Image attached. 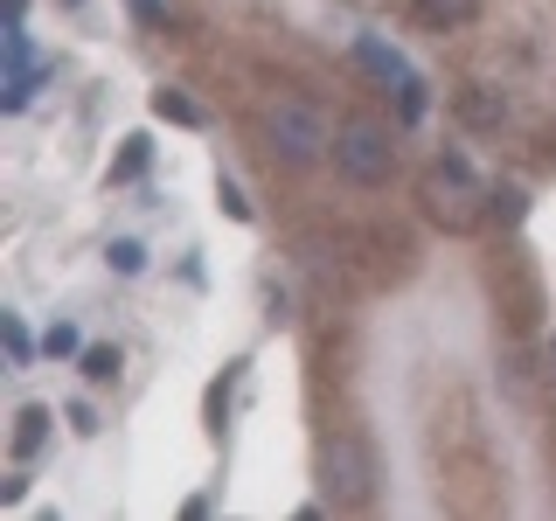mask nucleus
I'll return each instance as SVG.
<instances>
[{"label":"nucleus","instance_id":"1","mask_svg":"<svg viewBox=\"0 0 556 521\" xmlns=\"http://www.w3.org/2000/svg\"><path fill=\"white\" fill-rule=\"evenodd\" d=\"M320 486H327V500H341V508H369L376 459H369V445H362L355 431H334V439L320 445Z\"/></svg>","mask_w":556,"mask_h":521},{"label":"nucleus","instance_id":"2","mask_svg":"<svg viewBox=\"0 0 556 521\" xmlns=\"http://www.w3.org/2000/svg\"><path fill=\"white\" fill-rule=\"evenodd\" d=\"M257 132H265V153H271V161H292V167H313L327 153V126L306 112V104H265Z\"/></svg>","mask_w":556,"mask_h":521},{"label":"nucleus","instance_id":"3","mask_svg":"<svg viewBox=\"0 0 556 521\" xmlns=\"http://www.w3.org/2000/svg\"><path fill=\"white\" fill-rule=\"evenodd\" d=\"M334 167H341L355 188H376V181H390V167H396V147H390V132H382L376 118H348V126L334 132Z\"/></svg>","mask_w":556,"mask_h":521},{"label":"nucleus","instance_id":"4","mask_svg":"<svg viewBox=\"0 0 556 521\" xmlns=\"http://www.w3.org/2000/svg\"><path fill=\"white\" fill-rule=\"evenodd\" d=\"M425 202H431V216H439L445 230H473V216H480V208H473V181H459V174H445V167L425 181Z\"/></svg>","mask_w":556,"mask_h":521},{"label":"nucleus","instance_id":"5","mask_svg":"<svg viewBox=\"0 0 556 521\" xmlns=\"http://www.w3.org/2000/svg\"><path fill=\"white\" fill-rule=\"evenodd\" d=\"M459 112L473 118V126H501V118H508V98L486 91V84H466V91H459Z\"/></svg>","mask_w":556,"mask_h":521},{"label":"nucleus","instance_id":"6","mask_svg":"<svg viewBox=\"0 0 556 521\" xmlns=\"http://www.w3.org/2000/svg\"><path fill=\"white\" fill-rule=\"evenodd\" d=\"M417 14H425L431 28H459V22L480 14V0H417Z\"/></svg>","mask_w":556,"mask_h":521},{"label":"nucleus","instance_id":"7","mask_svg":"<svg viewBox=\"0 0 556 521\" xmlns=\"http://www.w3.org/2000/svg\"><path fill=\"white\" fill-rule=\"evenodd\" d=\"M42 439H49V410H42V404H28L22 417H14V452L28 459V452H42Z\"/></svg>","mask_w":556,"mask_h":521},{"label":"nucleus","instance_id":"8","mask_svg":"<svg viewBox=\"0 0 556 521\" xmlns=\"http://www.w3.org/2000/svg\"><path fill=\"white\" fill-rule=\"evenodd\" d=\"M153 118H167V126H202V104L181 98V91H153Z\"/></svg>","mask_w":556,"mask_h":521},{"label":"nucleus","instance_id":"9","mask_svg":"<svg viewBox=\"0 0 556 521\" xmlns=\"http://www.w3.org/2000/svg\"><path fill=\"white\" fill-rule=\"evenodd\" d=\"M104 265H112L118 278H132L139 265H147V251H139V243H132V237H118V243H112V251H104Z\"/></svg>","mask_w":556,"mask_h":521},{"label":"nucleus","instance_id":"10","mask_svg":"<svg viewBox=\"0 0 556 521\" xmlns=\"http://www.w3.org/2000/svg\"><path fill=\"white\" fill-rule=\"evenodd\" d=\"M396 112H404V118H425V84H417L410 69L396 77Z\"/></svg>","mask_w":556,"mask_h":521},{"label":"nucleus","instance_id":"11","mask_svg":"<svg viewBox=\"0 0 556 521\" xmlns=\"http://www.w3.org/2000/svg\"><path fill=\"white\" fill-rule=\"evenodd\" d=\"M84 376H91V382H112L118 376V347H84Z\"/></svg>","mask_w":556,"mask_h":521},{"label":"nucleus","instance_id":"12","mask_svg":"<svg viewBox=\"0 0 556 521\" xmlns=\"http://www.w3.org/2000/svg\"><path fill=\"white\" fill-rule=\"evenodd\" d=\"M486 216H494V223H521V188H501V195H486Z\"/></svg>","mask_w":556,"mask_h":521},{"label":"nucleus","instance_id":"13","mask_svg":"<svg viewBox=\"0 0 556 521\" xmlns=\"http://www.w3.org/2000/svg\"><path fill=\"white\" fill-rule=\"evenodd\" d=\"M355 56H362V63H369V69H376V77H404V63H396V56H390V49H376V42H362V49H355Z\"/></svg>","mask_w":556,"mask_h":521},{"label":"nucleus","instance_id":"14","mask_svg":"<svg viewBox=\"0 0 556 521\" xmlns=\"http://www.w3.org/2000/svg\"><path fill=\"white\" fill-rule=\"evenodd\" d=\"M49 355H84V341H77V327H70V320H56V327H49Z\"/></svg>","mask_w":556,"mask_h":521},{"label":"nucleus","instance_id":"15","mask_svg":"<svg viewBox=\"0 0 556 521\" xmlns=\"http://www.w3.org/2000/svg\"><path fill=\"white\" fill-rule=\"evenodd\" d=\"M216 202H223V216L251 223V202H243V188H237V181H216Z\"/></svg>","mask_w":556,"mask_h":521},{"label":"nucleus","instance_id":"16","mask_svg":"<svg viewBox=\"0 0 556 521\" xmlns=\"http://www.w3.org/2000/svg\"><path fill=\"white\" fill-rule=\"evenodd\" d=\"M0 334H8V355H14V361H28V327L14 320V313H8V320H0Z\"/></svg>","mask_w":556,"mask_h":521},{"label":"nucleus","instance_id":"17","mask_svg":"<svg viewBox=\"0 0 556 521\" xmlns=\"http://www.w3.org/2000/svg\"><path fill=\"white\" fill-rule=\"evenodd\" d=\"M139 167H147V139H126V161H118V181H132Z\"/></svg>","mask_w":556,"mask_h":521},{"label":"nucleus","instance_id":"18","mask_svg":"<svg viewBox=\"0 0 556 521\" xmlns=\"http://www.w3.org/2000/svg\"><path fill=\"white\" fill-rule=\"evenodd\" d=\"M132 14L139 22H161V0H132Z\"/></svg>","mask_w":556,"mask_h":521}]
</instances>
